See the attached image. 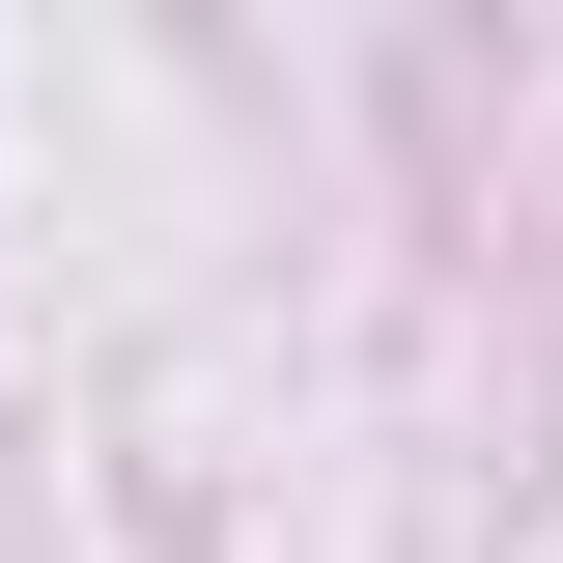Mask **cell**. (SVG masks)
I'll return each mask as SVG.
<instances>
[]
</instances>
